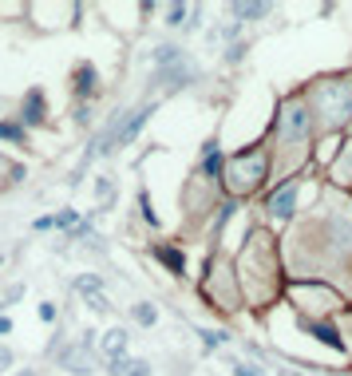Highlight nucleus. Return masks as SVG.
<instances>
[{
	"label": "nucleus",
	"mask_w": 352,
	"mask_h": 376,
	"mask_svg": "<svg viewBox=\"0 0 352 376\" xmlns=\"http://www.w3.org/2000/svg\"><path fill=\"white\" fill-rule=\"evenodd\" d=\"M186 13H190V8H183V4H174V8H170V20H167V24H183V20H186Z\"/></svg>",
	"instance_id": "a211bd4d"
},
{
	"label": "nucleus",
	"mask_w": 352,
	"mask_h": 376,
	"mask_svg": "<svg viewBox=\"0 0 352 376\" xmlns=\"http://www.w3.org/2000/svg\"><path fill=\"white\" fill-rule=\"evenodd\" d=\"M261 174H266V158H250V155L238 158V182H245V186H257V182H261Z\"/></svg>",
	"instance_id": "20e7f679"
},
{
	"label": "nucleus",
	"mask_w": 352,
	"mask_h": 376,
	"mask_svg": "<svg viewBox=\"0 0 352 376\" xmlns=\"http://www.w3.org/2000/svg\"><path fill=\"white\" fill-rule=\"evenodd\" d=\"M218 167H222L218 143H206V170H210V174H218Z\"/></svg>",
	"instance_id": "4468645a"
},
{
	"label": "nucleus",
	"mask_w": 352,
	"mask_h": 376,
	"mask_svg": "<svg viewBox=\"0 0 352 376\" xmlns=\"http://www.w3.org/2000/svg\"><path fill=\"white\" fill-rule=\"evenodd\" d=\"M4 368H13V349L0 345V373H4Z\"/></svg>",
	"instance_id": "6ab92c4d"
},
{
	"label": "nucleus",
	"mask_w": 352,
	"mask_h": 376,
	"mask_svg": "<svg viewBox=\"0 0 352 376\" xmlns=\"http://www.w3.org/2000/svg\"><path fill=\"white\" fill-rule=\"evenodd\" d=\"M234 13L245 16V20H254V16H266L269 13V4H234Z\"/></svg>",
	"instance_id": "9b49d317"
},
{
	"label": "nucleus",
	"mask_w": 352,
	"mask_h": 376,
	"mask_svg": "<svg viewBox=\"0 0 352 376\" xmlns=\"http://www.w3.org/2000/svg\"><path fill=\"white\" fill-rule=\"evenodd\" d=\"M87 337H91V333H87ZM79 340V349H68V352H60V361L68 364V368H72L75 376H87L91 373V364H87V349H91V340Z\"/></svg>",
	"instance_id": "7ed1b4c3"
},
{
	"label": "nucleus",
	"mask_w": 352,
	"mask_h": 376,
	"mask_svg": "<svg viewBox=\"0 0 352 376\" xmlns=\"http://www.w3.org/2000/svg\"><path fill=\"white\" fill-rule=\"evenodd\" d=\"M305 131H309V111L297 103L281 111V139H301Z\"/></svg>",
	"instance_id": "f257e3e1"
},
{
	"label": "nucleus",
	"mask_w": 352,
	"mask_h": 376,
	"mask_svg": "<svg viewBox=\"0 0 352 376\" xmlns=\"http://www.w3.org/2000/svg\"><path fill=\"white\" fill-rule=\"evenodd\" d=\"M8 329H13V321H8V317H0V337H4Z\"/></svg>",
	"instance_id": "5701e85b"
},
{
	"label": "nucleus",
	"mask_w": 352,
	"mask_h": 376,
	"mask_svg": "<svg viewBox=\"0 0 352 376\" xmlns=\"http://www.w3.org/2000/svg\"><path fill=\"white\" fill-rule=\"evenodd\" d=\"M24 376H32V373H24Z\"/></svg>",
	"instance_id": "b1692460"
},
{
	"label": "nucleus",
	"mask_w": 352,
	"mask_h": 376,
	"mask_svg": "<svg viewBox=\"0 0 352 376\" xmlns=\"http://www.w3.org/2000/svg\"><path fill=\"white\" fill-rule=\"evenodd\" d=\"M313 333H316V337H321V340H325V345H328V349H344V340H340L337 337V333H332V329H328V325H313Z\"/></svg>",
	"instance_id": "9d476101"
},
{
	"label": "nucleus",
	"mask_w": 352,
	"mask_h": 376,
	"mask_svg": "<svg viewBox=\"0 0 352 376\" xmlns=\"http://www.w3.org/2000/svg\"><path fill=\"white\" fill-rule=\"evenodd\" d=\"M139 206H143V218L151 222V226H158V214H155V210H151V198H146V190H143V195H139Z\"/></svg>",
	"instance_id": "dca6fc26"
},
{
	"label": "nucleus",
	"mask_w": 352,
	"mask_h": 376,
	"mask_svg": "<svg viewBox=\"0 0 352 376\" xmlns=\"http://www.w3.org/2000/svg\"><path fill=\"white\" fill-rule=\"evenodd\" d=\"M123 376H151V364L146 361H127V373Z\"/></svg>",
	"instance_id": "2eb2a0df"
},
{
	"label": "nucleus",
	"mask_w": 352,
	"mask_h": 376,
	"mask_svg": "<svg viewBox=\"0 0 352 376\" xmlns=\"http://www.w3.org/2000/svg\"><path fill=\"white\" fill-rule=\"evenodd\" d=\"M24 123H44V96H40V91H28V99H24Z\"/></svg>",
	"instance_id": "6e6552de"
},
{
	"label": "nucleus",
	"mask_w": 352,
	"mask_h": 376,
	"mask_svg": "<svg viewBox=\"0 0 352 376\" xmlns=\"http://www.w3.org/2000/svg\"><path fill=\"white\" fill-rule=\"evenodd\" d=\"M135 321H139V325H155L158 321L155 305H135Z\"/></svg>",
	"instance_id": "f8f14e48"
},
{
	"label": "nucleus",
	"mask_w": 352,
	"mask_h": 376,
	"mask_svg": "<svg viewBox=\"0 0 352 376\" xmlns=\"http://www.w3.org/2000/svg\"><path fill=\"white\" fill-rule=\"evenodd\" d=\"M155 257H158V262H167L174 273H183V254H178V250H167V246H158Z\"/></svg>",
	"instance_id": "1a4fd4ad"
},
{
	"label": "nucleus",
	"mask_w": 352,
	"mask_h": 376,
	"mask_svg": "<svg viewBox=\"0 0 352 376\" xmlns=\"http://www.w3.org/2000/svg\"><path fill=\"white\" fill-rule=\"evenodd\" d=\"M75 289L87 297V305H91V309H99V313H107V309H111V301L103 297V285H99V278H91V273H87V278L75 281Z\"/></svg>",
	"instance_id": "f03ea898"
},
{
	"label": "nucleus",
	"mask_w": 352,
	"mask_h": 376,
	"mask_svg": "<svg viewBox=\"0 0 352 376\" xmlns=\"http://www.w3.org/2000/svg\"><path fill=\"white\" fill-rule=\"evenodd\" d=\"M0 139H24V131L16 123H0Z\"/></svg>",
	"instance_id": "f3484780"
},
{
	"label": "nucleus",
	"mask_w": 352,
	"mask_h": 376,
	"mask_svg": "<svg viewBox=\"0 0 352 376\" xmlns=\"http://www.w3.org/2000/svg\"><path fill=\"white\" fill-rule=\"evenodd\" d=\"M75 80H79V84H75V96H79V99H87L91 91H95V68H91V63H79Z\"/></svg>",
	"instance_id": "0eeeda50"
},
{
	"label": "nucleus",
	"mask_w": 352,
	"mask_h": 376,
	"mask_svg": "<svg viewBox=\"0 0 352 376\" xmlns=\"http://www.w3.org/2000/svg\"><path fill=\"white\" fill-rule=\"evenodd\" d=\"M40 321H56V305H40Z\"/></svg>",
	"instance_id": "412c9836"
},
{
	"label": "nucleus",
	"mask_w": 352,
	"mask_h": 376,
	"mask_svg": "<svg viewBox=\"0 0 352 376\" xmlns=\"http://www.w3.org/2000/svg\"><path fill=\"white\" fill-rule=\"evenodd\" d=\"M293 206H297V186H281L277 195H273V202H269L273 218H289Z\"/></svg>",
	"instance_id": "39448f33"
},
{
	"label": "nucleus",
	"mask_w": 352,
	"mask_h": 376,
	"mask_svg": "<svg viewBox=\"0 0 352 376\" xmlns=\"http://www.w3.org/2000/svg\"><path fill=\"white\" fill-rule=\"evenodd\" d=\"M123 352H127V329H111L107 337H103V356L111 361H123Z\"/></svg>",
	"instance_id": "423d86ee"
},
{
	"label": "nucleus",
	"mask_w": 352,
	"mask_h": 376,
	"mask_svg": "<svg viewBox=\"0 0 352 376\" xmlns=\"http://www.w3.org/2000/svg\"><path fill=\"white\" fill-rule=\"evenodd\" d=\"M202 340H206V349H222V345H226V333H218V329H202Z\"/></svg>",
	"instance_id": "ddd939ff"
},
{
	"label": "nucleus",
	"mask_w": 352,
	"mask_h": 376,
	"mask_svg": "<svg viewBox=\"0 0 352 376\" xmlns=\"http://www.w3.org/2000/svg\"><path fill=\"white\" fill-rule=\"evenodd\" d=\"M95 190H99V198L107 202V198H111V182H107V179H99V182H95Z\"/></svg>",
	"instance_id": "aec40b11"
},
{
	"label": "nucleus",
	"mask_w": 352,
	"mask_h": 376,
	"mask_svg": "<svg viewBox=\"0 0 352 376\" xmlns=\"http://www.w3.org/2000/svg\"><path fill=\"white\" fill-rule=\"evenodd\" d=\"M234 373H238V376H261L257 368H245V364H234Z\"/></svg>",
	"instance_id": "4be33fe9"
}]
</instances>
